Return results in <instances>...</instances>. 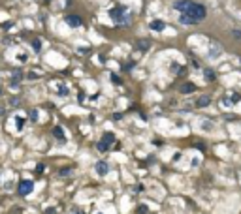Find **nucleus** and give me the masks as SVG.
I'll list each match as a JSON object with an SVG mask.
<instances>
[{
    "label": "nucleus",
    "instance_id": "f257e3e1",
    "mask_svg": "<svg viewBox=\"0 0 241 214\" xmlns=\"http://www.w3.org/2000/svg\"><path fill=\"white\" fill-rule=\"evenodd\" d=\"M109 15L113 19V23H117V25H128L130 23V11L123 8V6H117V8H113L109 11Z\"/></svg>",
    "mask_w": 241,
    "mask_h": 214
},
{
    "label": "nucleus",
    "instance_id": "f03ea898",
    "mask_svg": "<svg viewBox=\"0 0 241 214\" xmlns=\"http://www.w3.org/2000/svg\"><path fill=\"white\" fill-rule=\"evenodd\" d=\"M183 13H187V15H190L192 19H196L198 23H200V21H203L205 15H207V10H205L202 4H194V2H192V4L188 6V10L183 11Z\"/></svg>",
    "mask_w": 241,
    "mask_h": 214
},
{
    "label": "nucleus",
    "instance_id": "7ed1b4c3",
    "mask_svg": "<svg viewBox=\"0 0 241 214\" xmlns=\"http://www.w3.org/2000/svg\"><path fill=\"white\" fill-rule=\"evenodd\" d=\"M32 188H34V182L32 180H21L19 182V195H28L32 192Z\"/></svg>",
    "mask_w": 241,
    "mask_h": 214
},
{
    "label": "nucleus",
    "instance_id": "20e7f679",
    "mask_svg": "<svg viewBox=\"0 0 241 214\" xmlns=\"http://www.w3.org/2000/svg\"><path fill=\"white\" fill-rule=\"evenodd\" d=\"M66 23L70 25V26H81V17L79 15H75V13H72V15H66Z\"/></svg>",
    "mask_w": 241,
    "mask_h": 214
},
{
    "label": "nucleus",
    "instance_id": "39448f33",
    "mask_svg": "<svg viewBox=\"0 0 241 214\" xmlns=\"http://www.w3.org/2000/svg\"><path fill=\"white\" fill-rule=\"evenodd\" d=\"M108 171H109V165H108L105 162H98V163H96V173L100 175V177H104Z\"/></svg>",
    "mask_w": 241,
    "mask_h": 214
},
{
    "label": "nucleus",
    "instance_id": "423d86ee",
    "mask_svg": "<svg viewBox=\"0 0 241 214\" xmlns=\"http://www.w3.org/2000/svg\"><path fill=\"white\" fill-rule=\"evenodd\" d=\"M194 90H196V85H194V83H185V85H181V94H192Z\"/></svg>",
    "mask_w": 241,
    "mask_h": 214
},
{
    "label": "nucleus",
    "instance_id": "0eeeda50",
    "mask_svg": "<svg viewBox=\"0 0 241 214\" xmlns=\"http://www.w3.org/2000/svg\"><path fill=\"white\" fill-rule=\"evenodd\" d=\"M179 21H181L183 25H198V21L192 19L190 15H187V13H181V15H179Z\"/></svg>",
    "mask_w": 241,
    "mask_h": 214
},
{
    "label": "nucleus",
    "instance_id": "6e6552de",
    "mask_svg": "<svg viewBox=\"0 0 241 214\" xmlns=\"http://www.w3.org/2000/svg\"><path fill=\"white\" fill-rule=\"evenodd\" d=\"M115 141V135H113L111 132H105L104 135H102V143H105V145H109L111 147V143Z\"/></svg>",
    "mask_w": 241,
    "mask_h": 214
},
{
    "label": "nucleus",
    "instance_id": "1a4fd4ad",
    "mask_svg": "<svg viewBox=\"0 0 241 214\" xmlns=\"http://www.w3.org/2000/svg\"><path fill=\"white\" fill-rule=\"evenodd\" d=\"M164 23L162 21H151V30H157V32H160V30H164Z\"/></svg>",
    "mask_w": 241,
    "mask_h": 214
},
{
    "label": "nucleus",
    "instance_id": "9d476101",
    "mask_svg": "<svg viewBox=\"0 0 241 214\" xmlns=\"http://www.w3.org/2000/svg\"><path fill=\"white\" fill-rule=\"evenodd\" d=\"M209 102H211V98H209V96H202V98H198L196 107H205V105H209Z\"/></svg>",
    "mask_w": 241,
    "mask_h": 214
},
{
    "label": "nucleus",
    "instance_id": "9b49d317",
    "mask_svg": "<svg viewBox=\"0 0 241 214\" xmlns=\"http://www.w3.org/2000/svg\"><path fill=\"white\" fill-rule=\"evenodd\" d=\"M21 79H23V71H21V70H15V71L11 73V81L17 85V83H21Z\"/></svg>",
    "mask_w": 241,
    "mask_h": 214
},
{
    "label": "nucleus",
    "instance_id": "f8f14e48",
    "mask_svg": "<svg viewBox=\"0 0 241 214\" xmlns=\"http://www.w3.org/2000/svg\"><path fill=\"white\" fill-rule=\"evenodd\" d=\"M53 135H55V137H56V139H60V141H64V132H62V128H59V126H56V128H55V130H53Z\"/></svg>",
    "mask_w": 241,
    "mask_h": 214
},
{
    "label": "nucleus",
    "instance_id": "ddd939ff",
    "mask_svg": "<svg viewBox=\"0 0 241 214\" xmlns=\"http://www.w3.org/2000/svg\"><path fill=\"white\" fill-rule=\"evenodd\" d=\"M136 45H138V49H141V51H147V49H149V45H151V43H149L147 40H139Z\"/></svg>",
    "mask_w": 241,
    "mask_h": 214
},
{
    "label": "nucleus",
    "instance_id": "4468645a",
    "mask_svg": "<svg viewBox=\"0 0 241 214\" xmlns=\"http://www.w3.org/2000/svg\"><path fill=\"white\" fill-rule=\"evenodd\" d=\"M32 49H34L36 53L41 51V41H40V40H34V41H32Z\"/></svg>",
    "mask_w": 241,
    "mask_h": 214
},
{
    "label": "nucleus",
    "instance_id": "2eb2a0df",
    "mask_svg": "<svg viewBox=\"0 0 241 214\" xmlns=\"http://www.w3.org/2000/svg\"><path fill=\"white\" fill-rule=\"evenodd\" d=\"M203 73H205V77H207V81H215V73L211 70H205Z\"/></svg>",
    "mask_w": 241,
    "mask_h": 214
},
{
    "label": "nucleus",
    "instance_id": "dca6fc26",
    "mask_svg": "<svg viewBox=\"0 0 241 214\" xmlns=\"http://www.w3.org/2000/svg\"><path fill=\"white\" fill-rule=\"evenodd\" d=\"M98 150H100V152H105V150H109V145H105V143H98Z\"/></svg>",
    "mask_w": 241,
    "mask_h": 214
},
{
    "label": "nucleus",
    "instance_id": "f3484780",
    "mask_svg": "<svg viewBox=\"0 0 241 214\" xmlns=\"http://www.w3.org/2000/svg\"><path fill=\"white\" fill-rule=\"evenodd\" d=\"M70 173H72V167H64V169H60V171H59V175H60V177H66V175H70Z\"/></svg>",
    "mask_w": 241,
    "mask_h": 214
},
{
    "label": "nucleus",
    "instance_id": "a211bd4d",
    "mask_svg": "<svg viewBox=\"0 0 241 214\" xmlns=\"http://www.w3.org/2000/svg\"><path fill=\"white\" fill-rule=\"evenodd\" d=\"M19 103H21L19 98H11V100H10V105H13V107H19Z\"/></svg>",
    "mask_w": 241,
    "mask_h": 214
},
{
    "label": "nucleus",
    "instance_id": "6ab92c4d",
    "mask_svg": "<svg viewBox=\"0 0 241 214\" xmlns=\"http://www.w3.org/2000/svg\"><path fill=\"white\" fill-rule=\"evenodd\" d=\"M138 214H147V207L145 205H139L138 207Z\"/></svg>",
    "mask_w": 241,
    "mask_h": 214
},
{
    "label": "nucleus",
    "instance_id": "aec40b11",
    "mask_svg": "<svg viewBox=\"0 0 241 214\" xmlns=\"http://www.w3.org/2000/svg\"><path fill=\"white\" fill-rule=\"evenodd\" d=\"M59 94H60V96H68V88H66V87H60V88H59Z\"/></svg>",
    "mask_w": 241,
    "mask_h": 214
},
{
    "label": "nucleus",
    "instance_id": "412c9836",
    "mask_svg": "<svg viewBox=\"0 0 241 214\" xmlns=\"http://www.w3.org/2000/svg\"><path fill=\"white\" fill-rule=\"evenodd\" d=\"M26 79H38V73H34V71H30V73H26Z\"/></svg>",
    "mask_w": 241,
    "mask_h": 214
},
{
    "label": "nucleus",
    "instance_id": "4be33fe9",
    "mask_svg": "<svg viewBox=\"0 0 241 214\" xmlns=\"http://www.w3.org/2000/svg\"><path fill=\"white\" fill-rule=\"evenodd\" d=\"M30 118H32V120H36V118H38V111H36V109H32V111H30Z\"/></svg>",
    "mask_w": 241,
    "mask_h": 214
},
{
    "label": "nucleus",
    "instance_id": "5701e85b",
    "mask_svg": "<svg viewBox=\"0 0 241 214\" xmlns=\"http://www.w3.org/2000/svg\"><path fill=\"white\" fill-rule=\"evenodd\" d=\"M111 81H113V83H115V85H120V79H119V77H117V75H113V73H111Z\"/></svg>",
    "mask_w": 241,
    "mask_h": 214
},
{
    "label": "nucleus",
    "instance_id": "b1692460",
    "mask_svg": "<svg viewBox=\"0 0 241 214\" xmlns=\"http://www.w3.org/2000/svg\"><path fill=\"white\" fill-rule=\"evenodd\" d=\"M44 163H38V167H36V173H44Z\"/></svg>",
    "mask_w": 241,
    "mask_h": 214
},
{
    "label": "nucleus",
    "instance_id": "393cba45",
    "mask_svg": "<svg viewBox=\"0 0 241 214\" xmlns=\"http://www.w3.org/2000/svg\"><path fill=\"white\" fill-rule=\"evenodd\" d=\"M23 124H25V120H23V118L19 117V118H17V128H19V130H21V128H23Z\"/></svg>",
    "mask_w": 241,
    "mask_h": 214
},
{
    "label": "nucleus",
    "instance_id": "a878e982",
    "mask_svg": "<svg viewBox=\"0 0 241 214\" xmlns=\"http://www.w3.org/2000/svg\"><path fill=\"white\" fill-rule=\"evenodd\" d=\"M45 214H55V209H47V212Z\"/></svg>",
    "mask_w": 241,
    "mask_h": 214
},
{
    "label": "nucleus",
    "instance_id": "bb28decb",
    "mask_svg": "<svg viewBox=\"0 0 241 214\" xmlns=\"http://www.w3.org/2000/svg\"><path fill=\"white\" fill-rule=\"evenodd\" d=\"M4 113H6V109H4V107H0V115H4Z\"/></svg>",
    "mask_w": 241,
    "mask_h": 214
},
{
    "label": "nucleus",
    "instance_id": "cd10ccee",
    "mask_svg": "<svg viewBox=\"0 0 241 214\" xmlns=\"http://www.w3.org/2000/svg\"><path fill=\"white\" fill-rule=\"evenodd\" d=\"M75 214H83V212H79V210H77V212H75Z\"/></svg>",
    "mask_w": 241,
    "mask_h": 214
},
{
    "label": "nucleus",
    "instance_id": "c85d7f7f",
    "mask_svg": "<svg viewBox=\"0 0 241 214\" xmlns=\"http://www.w3.org/2000/svg\"><path fill=\"white\" fill-rule=\"evenodd\" d=\"M0 96H2V90H0Z\"/></svg>",
    "mask_w": 241,
    "mask_h": 214
}]
</instances>
